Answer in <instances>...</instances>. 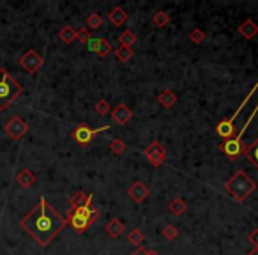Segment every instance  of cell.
Instances as JSON below:
<instances>
[{"mask_svg": "<svg viewBox=\"0 0 258 255\" xmlns=\"http://www.w3.org/2000/svg\"><path fill=\"white\" fill-rule=\"evenodd\" d=\"M163 236H165V239H168V241H173V239L179 236V229H177L175 225H166V227L163 229Z\"/></svg>", "mask_w": 258, "mask_h": 255, "instance_id": "obj_31", "label": "cell"}, {"mask_svg": "<svg viewBox=\"0 0 258 255\" xmlns=\"http://www.w3.org/2000/svg\"><path fill=\"white\" fill-rule=\"evenodd\" d=\"M106 234L111 237H120L122 234H124L126 231V225L122 222H120L119 218H111L110 222L106 223V227H105Z\"/></svg>", "mask_w": 258, "mask_h": 255, "instance_id": "obj_18", "label": "cell"}, {"mask_svg": "<svg viewBox=\"0 0 258 255\" xmlns=\"http://www.w3.org/2000/svg\"><path fill=\"white\" fill-rule=\"evenodd\" d=\"M149 255H157L156 252H149Z\"/></svg>", "mask_w": 258, "mask_h": 255, "instance_id": "obj_36", "label": "cell"}, {"mask_svg": "<svg viewBox=\"0 0 258 255\" xmlns=\"http://www.w3.org/2000/svg\"><path fill=\"white\" fill-rule=\"evenodd\" d=\"M108 130H110V126L90 128V126H87L85 122H82V124H78L73 130V133H71V139H73L74 142L80 145V147H87V145L92 144L94 137H96L97 133H101V131H108Z\"/></svg>", "mask_w": 258, "mask_h": 255, "instance_id": "obj_7", "label": "cell"}, {"mask_svg": "<svg viewBox=\"0 0 258 255\" xmlns=\"http://www.w3.org/2000/svg\"><path fill=\"white\" fill-rule=\"evenodd\" d=\"M20 227L41 248H46L67 227V222H65V216H62L57 209L51 208L44 197H41L32 211L22 218Z\"/></svg>", "mask_w": 258, "mask_h": 255, "instance_id": "obj_1", "label": "cell"}, {"mask_svg": "<svg viewBox=\"0 0 258 255\" xmlns=\"http://www.w3.org/2000/svg\"><path fill=\"white\" fill-rule=\"evenodd\" d=\"M257 89H258V82L253 85V89L249 91V94H248V96H246L244 99H242V103H240V105H239V108L235 110V114H234V116H232V117H228V119H223V121L216 126V131H217V135H219V137H221L223 140H230V139H232V135H234V131H235V119L239 117L240 110L244 108V105H246V103H248L249 99L253 97V94L257 93Z\"/></svg>", "mask_w": 258, "mask_h": 255, "instance_id": "obj_6", "label": "cell"}, {"mask_svg": "<svg viewBox=\"0 0 258 255\" xmlns=\"http://www.w3.org/2000/svg\"><path fill=\"white\" fill-rule=\"evenodd\" d=\"M111 119L117 122V124H128L131 119H133V110L128 107V105H124V103H120V105H117L113 110H111Z\"/></svg>", "mask_w": 258, "mask_h": 255, "instance_id": "obj_13", "label": "cell"}, {"mask_svg": "<svg viewBox=\"0 0 258 255\" xmlns=\"http://www.w3.org/2000/svg\"><path fill=\"white\" fill-rule=\"evenodd\" d=\"M87 48L88 51H92V53H96L99 57L110 55L111 51H113L110 43L106 41V39H103V37H90V41L87 43Z\"/></svg>", "mask_w": 258, "mask_h": 255, "instance_id": "obj_12", "label": "cell"}, {"mask_svg": "<svg viewBox=\"0 0 258 255\" xmlns=\"http://www.w3.org/2000/svg\"><path fill=\"white\" fill-rule=\"evenodd\" d=\"M128 195L129 199L136 202V204H142L145 200L149 199V195H150V190H149V186L142 181H134L133 185L128 188Z\"/></svg>", "mask_w": 258, "mask_h": 255, "instance_id": "obj_11", "label": "cell"}, {"mask_svg": "<svg viewBox=\"0 0 258 255\" xmlns=\"http://www.w3.org/2000/svg\"><path fill=\"white\" fill-rule=\"evenodd\" d=\"M92 199H94L92 193H85V191L78 190L69 199V206H71V209L87 208V206H92Z\"/></svg>", "mask_w": 258, "mask_h": 255, "instance_id": "obj_14", "label": "cell"}, {"mask_svg": "<svg viewBox=\"0 0 258 255\" xmlns=\"http://www.w3.org/2000/svg\"><path fill=\"white\" fill-rule=\"evenodd\" d=\"M128 241H129V245L140 248V246L143 245V241H145V236H143V232L140 231V229H133V231L128 234Z\"/></svg>", "mask_w": 258, "mask_h": 255, "instance_id": "obj_24", "label": "cell"}, {"mask_svg": "<svg viewBox=\"0 0 258 255\" xmlns=\"http://www.w3.org/2000/svg\"><path fill=\"white\" fill-rule=\"evenodd\" d=\"M94 110H96V114H99V116H108L111 112L110 103L106 101V99H99V101L94 105Z\"/></svg>", "mask_w": 258, "mask_h": 255, "instance_id": "obj_28", "label": "cell"}, {"mask_svg": "<svg viewBox=\"0 0 258 255\" xmlns=\"http://www.w3.org/2000/svg\"><path fill=\"white\" fill-rule=\"evenodd\" d=\"M237 30H239L240 36L246 37V39H253V37L258 34V25L255 23L253 20L248 18V20H244V22L239 25V28H237Z\"/></svg>", "mask_w": 258, "mask_h": 255, "instance_id": "obj_17", "label": "cell"}, {"mask_svg": "<svg viewBox=\"0 0 258 255\" xmlns=\"http://www.w3.org/2000/svg\"><path fill=\"white\" fill-rule=\"evenodd\" d=\"M97 216H99V209L94 208V206H87V208L71 209L69 213H67V216H65V222H67V225L74 232L82 234V232H85L96 222Z\"/></svg>", "mask_w": 258, "mask_h": 255, "instance_id": "obj_4", "label": "cell"}, {"mask_svg": "<svg viewBox=\"0 0 258 255\" xmlns=\"http://www.w3.org/2000/svg\"><path fill=\"white\" fill-rule=\"evenodd\" d=\"M131 255H149V250H145L143 246H140V248H136Z\"/></svg>", "mask_w": 258, "mask_h": 255, "instance_id": "obj_34", "label": "cell"}, {"mask_svg": "<svg viewBox=\"0 0 258 255\" xmlns=\"http://www.w3.org/2000/svg\"><path fill=\"white\" fill-rule=\"evenodd\" d=\"M248 239L255 245V248H258V229H255V231L249 232V236Z\"/></svg>", "mask_w": 258, "mask_h": 255, "instance_id": "obj_33", "label": "cell"}, {"mask_svg": "<svg viewBox=\"0 0 258 255\" xmlns=\"http://www.w3.org/2000/svg\"><path fill=\"white\" fill-rule=\"evenodd\" d=\"M225 190L234 197L237 202H244L249 195L257 190V185L244 170H237L234 176L225 183Z\"/></svg>", "mask_w": 258, "mask_h": 255, "instance_id": "obj_2", "label": "cell"}, {"mask_svg": "<svg viewBox=\"0 0 258 255\" xmlns=\"http://www.w3.org/2000/svg\"><path fill=\"white\" fill-rule=\"evenodd\" d=\"M189 39L194 43V45H202L205 41V32H203L202 28H193L191 32H189Z\"/></svg>", "mask_w": 258, "mask_h": 255, "instance_id": "obj_30", "label": "cell"}, {"mask_svg": "<svg viewBox=\"0 0 258 255\" xmlns=\"http://www.w3.org/2000/svg\"><path fill=\"white\" fill-rule=\"evenodd\" d=\"M134 55V51H133V48H126V46H119L115 50V57L119 59L120 62H128L131 57Z\"/></svg>", "mask_w": 258, "mask_h": 255, "instance_id": "obj_27", "label": "cell"}, {"mask_svg": "<svg viewBox=\"0 0 258 255\" xmlns=\"http://www.w3.org/2000/svg\"><path fill=\"white\" fill-rule=\"evenodd\" d=\"M90 32H88L87 28H78L76 30V41L82 43V45H87L88 41H90Z\"/></svg>", "mask_w": 258, "mask_h": 255, "instance_id": "obj_32", "label": "cell"}, {"mask_svg": "<svg viewBox=\"0 0 258 255\" xmlns=\"http://www.w3.org/2000/svg\"><path fill=\"white\" fill-rule=\"evenodd\" d=\"M168 209H170V213L173 214V216H182V214L186 213V209H188V206H186L184 199H172V202L168 204Z\"/></svg>", "mask_w": 258, "mask_h": 255, "instance_id": "obj_20", "label": "cell"}, {"mask_svg": "<svg viewBox=\"0 0 258 255\" xmlns=\"http://www.w3.org/2000/svg\"><path fill=\"white\" fill-rule=\"evenodd\" d=\"M177 94L173 93V91H163L159 96H157V101H159V105L165 108H172L173 105L177 103Z\"/></svg>", "mask_w": 258, "mask_h": 255, "instance_id": "obj_19", "label": "cell"}, {"mask_svg": "<svg viewBox=\"0 0 258 255\" xmlns=\"http://www.w3.org/2000/svg\"><path fill=\"white\" fill-rule=\"evenodd\" d=\"M110 151H111L113 154H115V156H120V154H122V153L126 151V144H124V142H122L120 139H113V140L110 142Z\"/></svg>", "mask_w": 258, "mask_h": 255, "instance_id": "obj_29", "label": "cell"}, {"mask_svg": "<svg viewBox=\"0 0 258 255\" xmlns=\"http://www.w3.org/2000/svg\"><path fill=\"white\" fill-rule=\"evenodd\" d=\"M36 181H37V177L30 168H22V170L18 172V176H16V183H18L23 190H28L30 186L36 185Z\"/></svg>", "mask_w": 258, "mask_h": 255, "instance_id": "obj_15", "label": "cell"}, {"mask_svg": "<svg viewBox=\"0 0 258 255\" xmlns=\"http://www.w3.org/2000/svg\"><path fill=\"white\" fill-rule=\"evenodd\" d=\"M87 30H99L103 27V16L97 13H90L87 16Z\"/></svg>", "mask_w": 258, "mask_h": 255, "instance_id": "obj_25", "label": "cell"}, {"mask_svg": "<svg viewBox=\"0 0 258 255\" xmlns=\"http://www.w3.org/2000/svg\"><path fill=\"white\" fill-rule=\"evenodd\" d=\"M129 18V14L126 13L120 5H117V7H113V9L108 13V20H110V23L111 25H115V27H122V25L128 22Z\"/></svg>", "mask_w": 258, "mask_h": 255, "instance_id": "obj_16", "label": "cell"}, {"mask_svg": "<svg viewBox=\"0 0 258 255\" xmlns=\"http://www.w3.org/2000/svg\"><path fill=\"white\" fill-rule=\"evenodd\" d=\"M43 64H44V59L36 50H27L23 55L20 57V66L30 74L37 73L43 68Z\"/></svg>", "mask_w": 258, "mask_h": 255, "instance_id": "obj_9", "label": "cell"}, {"mask_svg": "<svg viewBox=\"0 0 258 255\" xmlns=\"http://www.w3.org/2000/svg\"><path fill=\"white\" fill-rule=\"evenodd\" d=\"M59 39L64 45H71V43L76 39V30H74L71 25H64V27L60 28V32H59Z\"/></svg>", "mask_w": 258, "mask_h": 255, "instance_id": "obj_21", "label": "cell"}, {"mask_svg": "<svg viewBox=\"0 0 258 255\" xmlns=\"http://www.w3.org/2000/svg\"><path fill=\"white\" fill-rule=\"evenodd\" d=\"M242 153H244L246 158H248L251 163H253L255 167H257V170H258V139L255 140V142L249 145V147H246Z\"/></svg>", "mask_w": 258, "mask_h": 255, "instance_id": "obj_22", "label": "cell"}, {"mask_svg": "<svg viewBox=\"0 0 258 255\" xmlns=\"http://www.w3.org/2000/svg\"><path fill=\"white\" fill-rule=\"evenodd\" d=\"M257 112H258V103H257V107L253 108V112H251V114L248 116V119H246L244 126L240 128L239 135H237V137H234V139H230V140H225V142L219 145L223 153L228 156V160H237L240 156V153L244 151V147H242V137H244V133H246V130L249 128V124L253 122L255 116H257Z\"/></svg>", "mask_w": 258, "mask_h": 255, "instance_id": "obj_5", "label": "cell"}, {"mask_svg": "<svg viewBox=\"0 0 258 255\" xmlns=\"http://www.w3.org/2000/svg\"><path fill=\"white\" fill-rule=\"evenodd\" d=\"M143 156L147 158V162L152 165V167H161L163 163L166 162V156H168V153H166V149L163 147L161 142H157V140H154V142H150V144L147 145V147L143 149Z\"/></svg>", "mask_w": 258, "mask_h": 255, "instance_id": "obj_8", "label": "cell"}, {"mask_svg": "<svg viewBox=\"0 0 258 255\" xmlns=\"http://www.w3.org/2000/svg\"><path fill=\"white\" fill-rule=\"evenodd\" d=\"M119 43H120V46L133 48V45H136V43H138V37L134 36L131 30H124V32L119 36Z\"/></svg>", "mask_w": 258, "mask_h": 255, "instance_id": "obj_23", "label": "cell"}, {"mask_svg": "<svg viewBox=\"0 0 258 255\" xmlns=\"http://www.w3.org/2000/svg\"><path fill=\"white\" fill-rule=\"evenodd\" d=\"M248 255H258V248H253L251 252H248Z\"/></svg>", "mask_w": 258, "mask_h": 255, "instance_id": "obj_35", "label": "cell"}, {"mask_svg": "<svg viewBox=\"0 0 258 255\" xmlns=\"http://www.w3.org/2000/svg\"><path fill=\"white\" fill-rule=\"evenodd\" d=\"M152 23L156 25V27H165V25L170 23V16H168L166 11H157V13L154 14Z\"/></svg>", "mask_w": 258, "mask_h": 255, "instance_id": "obj_26", "label": "cell"}, {"mask_svg": "<svg viewBox=\"0 0 258 255\" xmlns=\"http://www.w3.org/2000/svg\"><path fill=\"white\" fill-rule=\"evenodd\" d=\"M22 93H23V85L16 78H13L5 68H0V112L7 110Z\"/></svg>", "mask_w": 258, "mask_h": 255, "instance_id": "obj_3", "label": "cell"}, {"mask_svg": "<svg viewBox=\"0 0 258 255\" xmlns=\"http://www.w3.org/2000/svg\"><path fill=\"white\" fill-rule=\"evenodd\" d=\"M4 130L13 140H20L28 131V124L23 121V119H22V117L14 116V117H11L9 121L5 122Z\"/></svg>", "mask_w": 258, "mask_h": 255, "instance_id": "obj_10", "label": "cell"}]
</instances>
